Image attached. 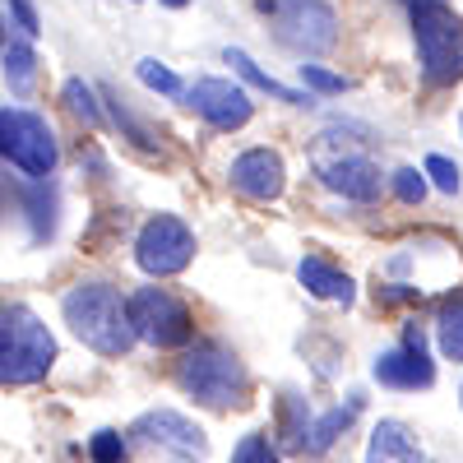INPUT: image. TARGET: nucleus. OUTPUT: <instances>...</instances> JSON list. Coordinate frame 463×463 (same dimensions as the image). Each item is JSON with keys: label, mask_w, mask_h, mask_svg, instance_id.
Instances as JSON below:
<instances>
[{"label": "nucleus", "mask_w": 463, "mask_h": 463, "mask_svg": "<svg viewBox=\"0 0 463 463\" xmlns=\"http://www.w3.org/2000/svg\"><path fill=\"white\" fill-rule=\"evenodd\" d=\"M61 316L70 334L98 357H126L135 347V320H130V297L111 283H74L61 301Z\"/></svg>", "instance_id": "1"}, {"label": "nucleus", "mask_w": 463, "mask_h": 463, "mask_svg": "<svg viewBox=\"0 0 463 463\" xmlns=\"http://www.w3.org/2000/svg\"><path fill=\"white\" fill-rule=\"evenodd\" d=\"M176 384L204 408L232 412V408H246L250 403V375L241 366V357L232 347L204 338L195 347H185V357L176 366Z\"/></svg>", "instance_id": "2"}, {"label": "nucleus", "mask_w": 463, "mask_h": 463, "mask_svg": "<svg viewBox=\"0 0 463 463\" xmlns=\"http://www.w3.org/2000/svg\"><path fill=\"white\" fill-rule=\"evenodd\" d=\"M56 362V338L52 329L37 320L28 306L10 301V306H0V384H37V380H47Z\"/></svg>", "instance_id": "3"}, {"label": "nucleus", "mask_w": 463, "mask_h": 463, "mask_svg": "<svg viewBox=\"0 0 463 463\" xmlns=\"http://www.w3.org/2000/svg\"><path fill=\"white\" fill-rule=\"evenodd\" d=\"M412 37H417L421 80L431 89H449L463 80V19L449 10V0L412 5Z\"/></svg>", "instance_id": "4"}, {"label": "nucleus", "mask_w": 463, "mask_h": 463, "mask_svg": "<svg viewBox=\"0 0 463 463\" xmlns=\"http://www.w3.org/2000/svg\"><path fill=\"white\" fill-rule=\"evenodd\" d=\"M0 158H10L24 176H52L56 172V135L37 111L24 107H0Z\"/></svg>", "instance_id": "5"}, {"label": "nucleus", "mask_w": 463, "mask_h": 463, "mask_svg": "<svg viewBox=\"0 0 463 463\" xmlns=\"http://www.w3.org/2000/svg\"><path fill=\"white\" fill-rule=\"evenodd\" d=\"M130 320H135V334L153 347H185L195 338L190 306L172 288H139L130 297Z\"/></svg>", "instance_id": "6"}, {"label": "nucleus", "mask_w": 463, "mask_h": 463, "mask_svg": "<svg viewBox=\"0 0 463 463\" xmlns=\"http://www.w3.org/2000/svg\"><path fill=\"white\" fill-rule=\"evenodd\" d=\"M195 260V232H190L181 218L172 213H158L139 227L135 237V264L144 269L148 279H172L181 269Z\"/></svg>", "instance_id": "7"}, {"label": "nucleus", "mask_w": 463, "mask_h": 463, "mask_svg": "<svg viewBox=\"0 0 463 463\" xmlns=\"http://www.w3.org/2000/svg\"><path fill=\"white\" fill-rule=\"evenodd\" d=\"M274 19H279V43L301 56L329 52L338 43V14L325 0H279Z\"/></svg>", "instance_id": "8"}, {"label": "nucleus", "mask_w": 463, "mask_h": 463, "mask_svg": "<svg viewBox=\"0 0 463 463\" xmlns=\"http://www.w3.org/2000/svg\"><path fill=\"white\" fill-rule=\"evenodd\" d=\"M185 107L204 116L213 130H241L250 121V93L232 80H200L195 89H185Z\"/></svg>", "instance_id": "9"}, {"label": "nucleus", "mask_w": 463, "mask_h": 463, "mask_svg": "<svg viewBox=\"0 0 463 463\" xmlns=\"http://www.w3.org/2000/svg\"><path fill=\"white\" fill-rule=\"evenodd\" d=\"M375 380L390 384V390H427V384L436 380V366L427 357V343H421V329L408 325L403 334V347H390V353L375 357Z\"/></svg>", "instance_id": "10"}, {"label": "nucleus", "mask_w": 463, "mask_h": 463, "mask_svg": "<svg viewBox=\"0 0 463 463\" xmlns=\"http://www.w3.org/2000/svg\"><path fill=\"white\" fill-rule=\"evenodd\" d=\"M232 190H241L255 204H274L288 185V167L274 148H246L237 163H232Z\"/></svg>", "instance_id": "11"}, {"label": "nucleus", "mask_w": 463, "mask_h": 463, "mask_svg": "<svg viewBox=\"0 0 463 463\" xmlns=\"http://www.w3.org/2000/svg\"><path fill=\"white\" fill-rule=\"evenodd\" d=\"M135 436H144L148 445H163L172 454H185V458H204L209 454V436L195 427L190 417L172 412V408H153L135 421Z\"/></svg>", "instance_id": "12"}, {"label": "nucleus", "mask_w": 463, "mask_h": 463, "mask_svg": "<svg viewBox=\"0 0 463 463\" xmlns=\"http://www.w3.org/2000/svg\"><path fill=\"white\" fill-rule=\"evenodd\" d=\"M325 185L338 190L343 200H357V204H371L380 195V167L371 158H334L320 167Z\"/></svg>", "instance_id": "13"}, {"label": "nucleus", "mask_w": 463, "mask_h": 463, "mask_svg": "<svg viewBox=\"0 0 463 463\" xmlns=\"http://www.w3.org/2000/svg\"><path fill=\"white\" fill-rule=\"evenodd\" d=\"M297 279H301V288H306V292L320 297V301H338V306H347V301L357 297L353 279H347L343 269H334L325 255H306V260L297 264Z\"/></svg>", "instance_id": "14"}, {"label": "nucleus", "mask_w": 463, "mask_h": 463, "mask_svg": "<svg viewBox=\"0 0 463 463\" xmlns=\"http://www.w3.org/2000/svg\"><path fill=\"white\" fill-rule=\"evenodd\" d=\"M366 463H421V445H417V436L403 427V421L384 417V421H375V431H371Z\"/></svg>", "instance_id": "15"}, {"label": "nucleus", "mask_w": 463, "mask_h": 463, "mask_svg": "<svg viewBox=\"0 0 463 463\" xmlns=\"http://www.w3.org/2000/svg\"><path fill=\"white\" fill-rule=\"evenodd\" d=\"M227 65L237 70L246 84H255L260 93L279 98V102H292V107H306V102H311V93H301V89H288V84H279V80H274V74H264V70H260V65H255V61H250V56L241 52V47H227Z\"/></svg>", "instance_id": "16"}, {"label": "nucleus", "mask_w": 463, "mask_h": 463, "mask_svg": "<svg viewBox=\"0 0 463 463\" xmlns=\"http://www.w3.org/2000/svg\"><path fill=\"white\" fill-rule=\"evenodd\" d=\"M357 408H362V399L353 394V403H347V408H329L325 417H316V421H311V431H306V440H301V454H325L347 427H353Z\"/></svg>", "instance_id": "17"}, {"label": "nucleus", "mask_w": 463, "mask_h": 463, "mask_svg": "<svg viewBox=\"0 0 463 463\" xmlns=\"http://www.w3.org/2000/svg\"><path fill=\"white\" fill-rule=\"evenodd\" d=\"M436 343L449 362H463V292H449L436 311Z\"/></svg>", "instance_id": "18"}, {"label": "nucleus", "mask_w": 463, "mask_h": 463, "mask_svg": "<svg viewBox=\"0 0 463 463\" xmlns=\"http://www.w3.org/2000/svg\"><path fill=\"white\" fill-rule=\"evenodd\" d=\"M33 80H37L33 47L28 43H10V52H5V84H10V93L14 98H28L33 93Z\"/></svg>", "instance_id": "19"}, {"label": "nucleus", "mask_w": 463, "mask_h": 463, "mask_svg": "<svg viewBox=\"0 0 463 463\" xmlns=\"http://www.w3.org/2000/svg\"><path fill=\"white\" fill-rule=\"evenodd\" d=\"M61 98H65V107H70L74 116H80V121H84L89 130H98V126H102V107L93 102V89H89L84 80H65Z\"/></svg>", "instance_id": "20"}, {"label": "nucleus", "mask_w": 463, "mask_h": 463, "mask_svg": "<svg viewBox=\"0 0 463 463\" xmlns=\"http://www.w3.org/2000/svg\"><path fill=\"white\" fill-rule=\"evenodd\" d=\"M431 176V185L440 190V195H458V185H463V172H458V163H449L445 153H431L427 158V167H421Z\"/></svg>", "instance_id": "21"}, {"label": "nucleus", "mask_w": 463, "mask_h": 463, "mask_svg": "<svg viewBox=\"0 0 463 463\" xmlns=\"http://www.w3.org/2000/svg\"><path fill=\"white\" fill-rule=\"evenodd\" d=\"M139 80H144L153 93H163V98H176V93H181V80H176V74H172L163 61H153V56L139 61Z\"/></svg>", "instance_id": "22"}, {"label": "nucleus", "mask_w": 463, "mask_h": 463, "mask_svg": "<svg viewBox=\"0 0 463 463\" xmlns=\"http://www.w3.org/2000/svg\"><path fill=\"white\" fill-rule=\"evenodd\" d=\"M394 195H399L403 204H421V200H427V172L399 167V172H394Z\"/></svg>", "instance_id": "23"}, {"label": "nucleus", "mask_w": 463, "mask_h": 463, "mask_svg": "<svg viewBox=\"0 0 463 463\" xmlns=\"http://www.w3.org/2000/svg\"><path fill=\"white\" fill-rule=\"evenodd\" d=\"M89 458H93V463H126V440H121V431H98V436L89 440Z\"/></svg>", "instance_id": "24"}, {"label": "nucleus", "mask_w": 463, "mask_h": 463, "mask_svg": "<svg viewBox=\"0 0 463 463\" xmlns=\"http://www.w3.org/2000/svg\"><path fill=\"white\" fill-rule=\"evenodd\" d=\"M232 463H283V458L269 449V440L260 431H250V436H241L237 449H232Z\"/></svg>", "instance_id": "25"}, {"label": "nucleus", "mask_w": 463, "mask_h": 463, "mask_svg": "<svg viewBox=\"0 0 463 463\" xmlns=\"http://www.w3.org/2000/svg\"><path fill=\"white\" fill-rule=\"evenodd\" d=\"M297 74H301V84L316 89V93H343V89H347L343 74H334V70H325V65H297Z\"/></svg>", "instance_id": "26"}, {"label": "nucleus", "mask_w": 463, "mask_h": 463, "mask_svg": "<svg viewBox=\"0 0 463 463\" xmlns=\"http://www.w3.org/2000/svg\"><path fill=\"white\" fill-rule=\"evenodd\" d=\"M14 5V14H19V28L28 33V37H37L43 33V24H37V10H33V0H10Z\"/></svg>", "instance_id": "27"}, {"label": "nucleus", "mask_w": 463, "mask_h": 463, "mask_svg": "<svg viewBox=\"0 0 463 463\" xmlns=\"http://www.w3.org/2000/svg\"><path fill=\"white\" fill-rule=\"evenodd\" d=\"M10 52V28H5V14H0V56Z\"/></svg>", "instance_id": "28"}, {"label": "nucleus", "mask_w": 463, "mask_h": 463, "mask_svg": "<svg viewBox=\"0 0 463 463\" xmlns=\"http://www.w3.org/2000/svg\"><path fill=\"white\" fill-rule=\"evenodd\" d=\"M163 5H167V10H185V5H190V0H163Z\"/></svg>", "instance_id": "29"}, {"label": "nucleus", "mask_w": 463, "mask_h": 463, "mask_svg": "<svg viewBox=\"0 0 463 463\" xmlns=\"http://www.w3.org/2000/svg\"><path fill=\"white\" fill-rule=\"evenodd\" d=\"M408 5H421V0H408Z\"/></svg>", "instance_id": "30"}]
</instances>
